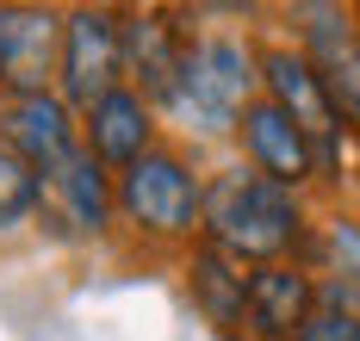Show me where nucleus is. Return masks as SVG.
<instances>
[{
  "label": "nucleus",
  "mask_w": 360,
  "mask_h": 341,
  "mask_svg": "<svg viewBox=\"0 0 360 341\" xmlns=\"http://www.w3.org/2000/svg\"><path fill=\"white\" fill-rule=\"evenodd\" d=\"M199 218L212 229V248L236 255V261H274L298 242V205L286 187H274L267 174H217L205 187Z\"/></svg>",
  "instance_id": "f257e3e1"
},
{
  "label": "nucleus",
  "mask_w": 360,
  "mask_h": 341,
  "mask_svg": "<svg viewBox=\"0 0 360 341\" xmlns=\"http://www.w3.org/2000/svg\"><path fill=\"white\" fill-rule=\"evenodd\" d=\"M304 62L317 69L335 118L360 124V32L335 25V19H317V25H311V56H304Z\"/></svg>",
  "instance_id": "9d476101"
},
{
  "label": "nucleus",
  "mask_w": 360,
  "mask_h": 341,
  "mask_svg": "<svg viewBox=\"0 0 360 341\" xmlns=\"http://www.w3.org/2000/svg\"><path fill=\"white\" fill-rule=\"evenodd\" d=\"M261 69H267V87H274V106H280V112H286L292 124L311 137V149H317V143H329L342 118H335V106H329L317 69H311L304 56H292V50H274Z\"/></svg>",
  "instance_id": "0eeeda50"
},
{
  "label": "nucleus",
  "mask_w": 360,
  "mask_h": 341,
  "mask_svg": "<svg viewBox=\"0 0 360 341\" xmlns=\"http://www.w3.org/2000/svg\"><path fill=\"white\" fill-rule=\"evenodd\" d=\"M124 62H131V75L143 81V93H155V100H174L186 50H180L174 25H168L162 13H137V19L124 25Z\"/></svg>",
  "instance_id": "9b49d317"
},
{
  "label": "nucleus",
  "mask_w": 360,
  "mask_h": 341,
  "mask_svg": "<svg viewBox=\"0 0 360 341\" xmlns=\"http://www.w3.org/2000/svg\"><path fill=\"white\" fill-rule=\"evenodd\" d=\"M304 316H311V279H304L298 267H261V273L249 279L243 323H249L255 335L286 341V335L304 329Z\"/></svg>",
  "instance_id": "1a4fd4ad"
},
{
  "label": "nucleus",
  "mask_w": 360,
  "mask_h": 341,
  "mask_svg": "<svg viewBox=\"0 0 360 341\" xmlns=\"http://www.w3.org/2000/svg\"><path fill=\"white\" fill-rule=\"evenodd\" d=\"M323 261L335 273V298H360V224L335 218L323 229Z\"/></svg>",
  "instance_id": "dca6fc26"
},
{
  "label": "nucleus",
  "mask_w": 360,
  "mask_h": 341,
  "mask_svg": "<svg viewBox=\"0 0 360 341\" xmlns=\"http://www.w3.org/2000/svg\"><path fill=\"white\" fill-rule=\"evenodd\" d=\"M249 279L255 273H243V261L236 255H224V248H199L193 255V298H199V310L212 316V323H243V304H249Z\"/></svg>",
  "instance_id": "ddd939ff"
},
{
  "label": "nucleus",
  "mask_w": 360,
  "mask_h": 341,
  "mask_svg": "<svg viewBox=\"0 0 360 341\" xmlns=\"http://www.w3.org/2000/svg\"><path fill=\"white\" fill-rule=\"evenodd\" d=\"M56 38L63 25L37 6H0V81L25 93H44V75L56 62Z\"/></svg>",
  "instance_id": "39448f33"
},
{
  "label": "nucleus",
  "mask_w": 360,
  "mask_h": 341,
  "mask_svg": "<svg viewBox=\"0 0 360 341\" xmlns=\"http://www.w3.org/2000/svg\"><path fill=\"white\" fill-rule=\"evenodd\" d=\"M243 143H249L255 168L274 180V187H298L304 174H311V161H317V149H311V137L292 124L274 100L267 106H243Z\"/></svg>",
  "instance_id": "423d86ee"
},
{
  "label": "nucleus",
  "mask_w": 360,
  "mask_h": 341,
  "mask_svg": "<svg viewBox=\"0 0 360 341\" xmlns=\"http://www.w3.org/2000/svg\"><path fill=\"white\" fill-rule=\"evenodd\" d=\"M6 149L25 155L32 168H63L75 155V131H69V112H63V100H50V93H25V100H13L6 106Z\"/></svg>",
  "instance_id": "6e6552de"
},
{
  "label": "nucleus",
  "mask_w": 360,
  "mask_h": 341,
  "mask_svg": "<svg viewBox=\"0 0 360 341\" xmlns=\"http://www.w3.org/2000/svg\"><path fill=\"white\" fill-rule=\"evenodd\" d=\"M87 143H94V155L100 161H143L149 155V106L137 100V93H106L94 112H87Z\"/></svg>",
  "instance_id": "f8f14e48"
},
{
  "label": "nucleus",
  "mask_w": 360,
  "mask_h": 341,
  "mask_svg": "<svg viewBox=\"0 0 360 341\" xmlns=\"http://www.w3.org/2000/svg\"><path fill=\"white\" fill-rule=\"evenodd\" d=\"M249 50L230 38H205L186 50L180 62V87H174V106L193 124L205 131H230V118L243 112V93H249Z\"/></svg>",
  "instance_id": "f03ea898"
},
{
  "label": "nucleus",
  "mask_w": 360,
  "mask_h": 341,
  "mask_svg": "<svg viewBox=\"0 0 360 341\" xmlns=\"http://www.w3.org/2000/svg\"><path fill=\"white\" fill-rule=\"evenodd\" d=\"M37 192H44V180H37V168L25 161V155H13L6 143H0V229L19 224L25 211L37 205Z\"/></svg>",
  "instance_id": "2eb2a0df"
},
{
  "label": "nucleus",
  "mask_w": 360,
  "mask_h": 341,
  "mask_svg": "<svg viewBox=\"0 0 360 341\" xmlns=\"http://www.w3.org/2000/svg\"><path fill=\"white\" fill-rule=\"evenodd\" d=\"M118 205H124V218H131V224L155 229V236H180V229H193L199 205H205V192H199V180L180 168L174 155H155V149H149L143 161H131V168H124Z\"/></svg>",
  "instance_id": "7ed1b4c3"
},
{
  "label": "nucleus",
  "mask_w": 360,
  "mask_h": 341,
  "mask_svg": "<svg viewBox=\"0 0 360 341\" xmlns=\"http://www.w3.org/2000/svg\"><path fill=\"white\" fill-rule=\"evenodd\" d=\"M292 341H360V316H348L342 304L311 310V316H304V329H298Z\"/></svg>",
  "instance_id": "f3484780"
},
{
  "label": "nucleus",
  "mask_w": 360,
  "mask_h": 341,
  "mask_svg": "<svg viewBox=\"0 0 360 341\" xmlns=\"http://www.w3.org/2000/svg\"><path fill=\"white\" fill-rule=\"evenodd\" d=\"M124 75V25L112 13H75L63 25V87L75 106H100Z\"/></svg>",
  "instance_id": "20e7f679"
},
{
  "label": "nucleus",
  "mask_w": 360,
  "mask_h": 341,
  "mask_svg": "<svg viewBox=\"0 0 360 341\" xmlns=\"http://www.w3.org/2000/svg\"><path fill=\"white\" fill-rule=\"evenodd\" d=\"M50 192L63 205V218L75 229H100L112 211V192H106V174H100V155H69L63 168H50Z\"/></svg>",
  "instance_id": "4468645a"
}]
</instances>
